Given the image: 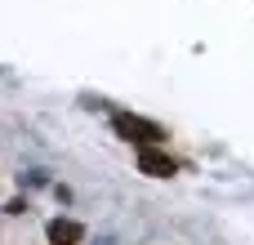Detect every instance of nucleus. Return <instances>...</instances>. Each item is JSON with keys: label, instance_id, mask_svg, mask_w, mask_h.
Returning <instances> with one entry per match:
<instances>
[{"label": "nucleus", "instance_id": "obj_2", "mask_svg": "<svg viewBox=\"0 0 254 245\" xmlns=\"http://www.w3.org/2000/svg\"><path fill=\"white\" fill-rule=\"evenodd\" d=\"M138 170L152 174V179H170V174H179V161H174L170 152H156V147L147 143V147H138Z\"/></svg>", "mask_w": 254, "mask_h": 245}, {"label": "nucleus", "instance_id": "obj_3", "mask_svg": "<svg viewBox=\"0 0 254 245\" xmlns=\"http://www.w3.org/2000/svg\"><path fill=\"white\" fill-rule=\"evenodd\" d=\"M45 237H49V245H76V241H80V223H71V219H54Z\"/></svg>", "mask_w": 254, "mask_h": 245}, {"label": "nucleus", "instance_id": "obj_1", "mask_svg": "<svg viewBox=\"0 0 254 245\" xmlns=\"http://www.w3.org/2000/svg\"><path fill=\"white\" fill-rule=\"evenodd\" d=\"M112 125H116V134H121L125 143H138V147H147V143L165 138V129H161L156 121H143V116H129V112H121Z\"/></svg>", "mask_w": 254, "mask_h": 245}]
</instances>
